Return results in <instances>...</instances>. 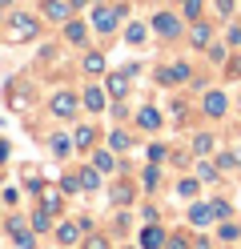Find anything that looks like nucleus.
<instances>
[{"instance_id":"f257e3e1","label":"nucleus","mask_w":241,"mask_h":249,"mask_svg":"<svg viewBox=\"0 0 241 249\" xmlns=\"http://www.w3.org/2000/svg\"><path fill=\"white\" fill-rule=\"evenodd\" d=\"M37 28H40V24L20 12V17H12V24H8V40H12V44H24V40L37 36Z\"/></svg>"},{"instance_id":"f03ea898","label":"nucleus","mask_w":241,"mask_h":249,"mask_svg":"<svg viewBox=\"0 0 241 249\" xmlns=\"http://www.w3.org/2000/svg\"><path fill=\"white\" fill-rule=\"evenodd\" d=\"M48 108H53V117H60V121L76 117V92H56V97L48 101Z\"/></svg>"},{"instance_id":"7ed1b4c3","label":"nucleus","mask_w":241,"mask_h":249,"mask_svg":"<svg viewBox=\"0 0 241 249\" xmlns=\"http://www.w3.org/2000/svg\"><path fill=\"white\" fill-rule=\"evenodd\" d=\"M121 12L125 8H93V28H96V33H112L117 20H121Z\"/></svg>"},{"instance_id":"20e7f679","label":"nucleus","mask_w":241,"mask_h":249,"mask_svg":"<svg viewBox=\"0 0 241 249\" xmlns=\"http://www.w3.org/2000/svg\"><path fill=\"white\" fill-rule=\"evenodd\" d=\"M157 81H161V85H185V81H189V65H185V60H177V65H165V69L157 72Z\"/></svg>"},{"instance_id":"39448f33","label":"nucleus","mask_w":241,"mask_h":249,"mask_svg":"<svg viewBox=\"0 0 241 249\" xmlns=\"http://www.w3.org/2000/svg\"><path fill=\"white\" fill-rule=\"evenodd\" d=\"M153 28H157V36H177V33H181V20H177L173 17V12H157V17H153Z\"/></svg>"},{"instance_id":"423d86ee","label":"nucleus","mask_w":241,"mask_h":249,"mask_svg":"<svg viewBox=\"0 0 241 249\" xmlns=\"http://www.w3.org/2000/svg\"><path fill=\"white\" fill-rule=\"evenodd\" d=\"M44 17H48V20H56V24H69L73 4H69V0H44Z\"/></svg>"},{"instance_id":"0eeeda50","label":"nucleus","mask_w":241,"mask_h":249,"mask_svg":"<svg viewBox=\"0 0 241 249\" xmlns=\"http://www.w3.org/2000/svg\"><path fill=\"white\" fill-rule=\"evenodd\" d=\"M201 108H205V113L209 117H225V108H229V101H225V92H205V101H201Z\"/></svg>"},{"instance_id":"6e6552de","label":"nucleus","mask_w":241,"mask_h":249,"mask_svg":"<svg viewBox=\"0 0 241 249\" xmlns=\"http://www.w3.org/2000/svg\"><path fill=\"white\" fill-rule=\"evenodd\" d=\"M165 229H157V225H149V229H141V249H165Z\"/></svg>"},{"instance_id":"1a4fd4ad","label":"nucleus","mask_w":241,"mask_h":249,"mask_svg":"<svg viewBox=\"0 0 241 249\" xmlns=\"http://www.w3.org/2000/svg\"><path fill=\"white\" fill-rule=\"evenodd\" d=\"M60 201H64V189H53V185L40 189V209L44 213H60Z\"/></svg>"},{"instance_id":"9d476101","label":"nucleus","mask_w":241,"mask_h":249,"mask_svg":"<svg viewBox=\"0 0 241 249\" xmlns=\"http://www.w3.org/2000/svg\"><path fill=\"white\" fill-rule=\"evenodd\" d=\"M209 221H217V213H213V201H209V205H193L189 209V225H209Z\"/></svg>"},{"instance_id":"9b49d317","label":"nucleus","mask_w":241,"mask_h":249,"mask_svg":"<svg viewBox=\"0 0 241 249\" xmlns=\"http://www.w3.org/2000/svg\"><path fill=\"white\" fill-rule=\"evenodd\" d=\"M8 233H16V245H20V249H32V233L24 229L20 217H12V221H8Z\"/></svg>"},{"instance_id":"f8f14e48","label":"nucleus","mask_w":241,"mask_h":249,"mask_svg":"<svg viewBox=\"0 0 241 249\" xmlns=\"http://www.w3.org/2000/svg\"><path fill=\"white\" fill-rule=\"evenodd\" d=\"M105 85H109V97H125L129 92V72H112Z\"/></svg>"},{"instance_id":"ddd939ff","label":"nucleus","mask_w":241,"mask_h":249,"mask_svg":"<svg viewBox=\"0 0 241 249\" xmlns=\"http://www.w3.org/2000/svg\"><path fill=\"white\" fill-rule=\"evenodd\" d=\"M85 108H89V113H101V108H105V89H85Z\"/></svg>"},{"instance_id":"4468645a","label":"nucleus","mask_w":241,"mask_h":249,"mask_svg":"<svg viewBox=\"0 0 241 249\" xmlns=\"http://www.w3.org/2000/svg\"><path fill=\"white\" fill-rule=\"evenodd\" d=\"M48 149H53V157H69V153H73V137H48Z\"/></svg>"},{"instance_id":"2eb2a0df","label":"nucleus","mask_w":241,"mask_h":249,"mask_svg":"<svg viewBox=\"0 0 241 249\" xmlns=\"http://www.w3.org/2000/svg\"><path fill=\"white\" fill-rule=\"evenodd\" d=\"M93 141H96V129H93V124H80V129L73 133V145H76V149H89Z\"/></svg>"},{"instance_id":"dca6fc26","label":"nucleus","mask_w":241,"mask_h":249,"mask_svg":"<svg viewBox=\"0 0 241 249\" xmlns=\"http://www.w3.org/2000/svg\"><path fill=\"white\" fill-rule=\"evenodd\" d=\"M137 124H141V129H161V113H157V108H141V113H137Z\"/></svg>"},{"instance_id":"f3484780","label":"nucleus","mask_w":241,"mask_h":249,"mask_svg":"<svg viewBox=\"0 0 241 249\" xmlns=\"http://www.w3.org/2000/svg\"><path fill=\"white\" fill-rule=\"evenodd\" d=\"M80 189H101V169H80Z\"/></svg>"},{"instance_id":"a211bd4d","label":"nucleus","mask_w":241,"mask_h":249,"mask_svg":"<svg viewBox=\"0 0 241 249\" xmlns=\"http://www.w3.org/2000/svg\"><path fill=\"white\" fill-rule=\"evenodd\" d=\"M93 165L101 169V173H112V169H117V157H112L109 149H101V153H96V157H93Z\"/></svg>"},{"instance_id":"6ab92c4d","label":"nucleus","mask_w":241,"mask_h":249,"mask_svg":"<svg viewBox=\"0 0 241 249\" xmlns=\"http://www.w3.org/2000/svg\"><path fill=\"white\" fill-rule=\"evenodd\" d=\"M64 36H69L73 44H85V36H89V28L80 24V20H69V28H64Z\"/></svg>"},{"instance_id":"aec40b11","label":"nucleus","mask_w":241,"mask_h":249,"mask_svg":"<svg viewBox=\"0 0 241 249\" xmlns=\"http://www.w3.org/2000/svg\"><path fill=\"white\" fill-rule=\"evenodd\" d=\"M189 40H193V49H205V44H209V24H193Z\"/></svg>"},{"instance_id":"412c9836","label":"nucleus","mask_w":241,"mask_h":249,"mask_svg":"<svg viewBox=\"0 0 241 249\" xmlns=\"http://www.w3.org/2000/svg\"><path fill=\"white\" fill-rule=\"evenodd\" d=\"M193 153H201V157H205V153H213V137L197 133V137H193Z\"/></svg>"},{"instance_id":"4be33fe9","label":"nucleus","mask_w":241,"mask_h":249,"mask_svg":"<svg viewBox=\"0 0 241 249\" xmlns=\"http://www.w3.org/2000/svg\"><path fill=\"white\" fill-rule=\"evenodd\" d=\"M48 225H53V213H44V209L32 213V229H37V233H48Z\"/></svg>"},{"instance_id":"5701e85b","label":"nucleus","mask_w":241,"mask_h":249,"mask_svg":"<svg viewBox=\"0 0 241 249\" xmlns=\"http://www.w3.org/2000/svg\"><path fill=\"white\" fill-rule=\"evenodd\" d=\"M76 233H80V225H69V221H64V225L56 229V237H60V245H73V241H76Z\"/></svg>"},{"instance_id":"b1692460","label":"nucleus","mask_w":241,"mask_h":249,"mask_svg":"<svg viewBox=\"0 0 241 249\" xmlns=\"http://www.w3.org/2000/svg\"><path fill=\"white\" fill-rule=\"evenodd\" d=\"M112 201H117V205H129V201H133V189H129V185H112V193H109Z\"/></svg>"},{"instance_id":"393cba45","label":"nucleus","mask_w":241,"mask_h":249,"mask_svg":"<svg viewBox=\"0 0 241 249\" xmlns=\"http://www.w3.org/2000/svg\"><path fill=\"white\" fill-rule=\"evenodd\" d=\"M85 72H105V56L101 53H89L85 56Z\"/></svg>"},{"instance_id":"a878e982","label":"nucleus","mask_w":241,"mask_h":249,"mask_svg":"<svg viewBox=\"0 0 241 249\" xmlns=\"http://www.w3.org/2000/svg\"><path fill=\"white\" fill-rule=\"evenodd\" d=\"M145 36H149V33H145V24H129V33H125V40H129V44H141Z\"/></svg>"},{"instance_id":"bb28decb","label":"nucleus","mask_w":241,"mask_h":249,"mask_svg":"<svg viewBox=\"0 0 241 249\" xmlns=\"http://www.w3.org/2000/svg\"><path fill=\"white\" fill-rule=\"evenodd\" d=\"M157 185H161V169L149 165V169H145V189H157Z\"/></svg>"},{"instance_id":"cd10ccee","label":"nucleus","mask_w":241,"mask_h":249,"mask_svg":"<svg viewBox=\"0 0 241 249\" xmlns=\"http://www.w3.org/2000/svg\"><path fill=\"white\" fill-rule=\"evenodd\" d=\"M213 213H217V221H229V217H233V205H229V201H213Z\"/></svg>"},{"instance_id":"c85d7f7f","label":"nucleus","mask_w":241,"mask_h":249,"mask_svg":"<svg viewBox=\"0 0 241 249\" xmlns=\"http://www.w3.org/2000/svg\"><path fill=\"white\" fill-rule=\"evenodd\" d=\"M109 145H112V149H129L133 141H129V133H121V129H117V133H109Z\"/></svg>"},{"instance_id":"c756f323","label":"nucleus","mask_w":241,"mask_h":249,"mask_svg":"<svg viewBox=\"0 0 241 249\" xmlns=\"http://www.w3.org/2000/svg\"><path fill=\"white\" fill-rule=\"evenodd\" d=\"M233 165H241V153H221L217 157V169H233Z\"/></svg>"},{"instance_id":"7c9ffc66","label":"nucleus","mask_w":241,"mask_h":249,"mask_svg":"<svg viewBox=\"0 0 241 249\" xmlns=\"http://www.w3.org/2000/svg\"><path fill=\"white\" fill-rule=\"evenodd\" d=\"M197 181H217V165H197Z\"/></svg>"},{"instance_id":"2f4dec72","label":"nucleus","mask_w":241,"mask_h":249,"mask_svg":"<svg viewBox=\"0 0 241 249\" xmlns=\"http://www.w3.org/2000/svg\"><path fill=\"white\" fill-rule=\"evenodd\" d=\"M201 8H205V0H185V17H189V20H197Z\"/></svg>"},{"instance_id":"473e14b6","label":"nucleus","mask_w":241,"mask_h":249,"mask_svg":"<svg viewBox=\"0 0 241 249\" xmlns=\"http://www.w3.org/2000/svg\"><path fill=\"white\" fill-rule=\"evenodd\" d=\"M237 237H241V229H237L233 221H225V225H221V241H237Z\"/></svg>"},{"instance_id":"72a5a7b5","label":"nucleus","mask_w":241,"mask_h":249,"mask_svg":"<svg viewBox=\"0 0 241 249\" xmlns=\"http://www.w3.org/2000/svg\"><path fill=\"white\" fill-rule=\"evenodd\" d=\"M177 193H181V197H193V193H197V177H189V181H181V185H177Z\"/></svg>"},{"instance_id":"f704fd0d","label":"nucleus","mask_w":241,"mask_h":249,"mask_svg":"<svg viewBox=\"0 0 241 249\" xmlns=\"http://www.w3.org/2000/svg\"><path fill=\"white\" fill-rule=\"evenodd\" d=\"M85 249H109V237H101V233H93V237L85 241Z\"/></svg>"},{"instance_id":"c9c22d12","label":"nucleus","mask_w":241,"mask_h":249,"mask_svg":"<svg viewBox=\"0 0 241 249\" xmlns=\"http://www.w3.org/2000/svg\"><path fill=\"white\" fill-rule=\"evenodd\" d=\"M60 189H64V193H76V189H80V177H64Z\"/></svg>"},{"instance_id":"e433bc0d","label":"nucleus","mask_w":241,"mask_h":249,"mask_svg":"<svg viewBox=\"0 0 241 249\" xmlns=\"http://www.w3.org/2000/svg\"><path fill=\"white\" fill-rule=\"evenodd\" d=\"M165 249H189V245H185V237H177V233H173V237L165 241Z\"/></svg>"},{"instance_id":"4c0bfd02","label":"nucleus","mask_w":241,"mask_h":249,"mask_svg":"<svg viewBox=\"0 0 241 249\" xmlns=\"http://www.w3.org/2000/svg\"><path fill=\"white\" fill-rule=\"evenodd\" d=\"M229 44H241V28H237V24L229 28Z\"/></svg>"},{"instance_id":"58836bf2","label":"nucleus","mask_w":241,"mask_h":249,"mask_svg":"<svg viewBox=\"0 0 241 249\" xmlns=\"http://www.w3.org/2000/svg\"><path fill=\"white\" fill-rule=\"evenodd\" d=\"M217 8L221 12H233V0H217Z\"/></svg>"}]
</instances>
